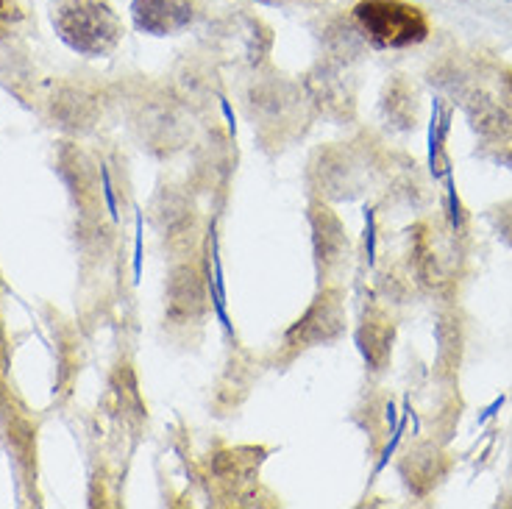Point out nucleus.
<instances>
[{"label":"nucleus","mask_w":512,"mask_h":509,"mask_svg":"<svg viewBox=\"0 0 512 509\" xmlns=\"http://www.w3.org/2000/svg\"><path fill=\"white\" fill-rule=\"evenodd\" d=\"M51 23L81 56H109L123 39V20L106 0H53Z\"/></svg>","instance_id":"1"},{"label":"nucleus","mask_w":512,"mask_h":509,"mask_svg":"<svg viewBox=\"0 0 512 509\" xmlns=\"http://www.w3.org/2000/svg\"><path fill=\"white\" fill-rule=\"evenodd\" d=\"M354 17L379 48H410L429 37V20L407 0H359Z\"/></svg>","instance_id":"2"},{"label":"nucleus","mask_w":512,"mask_h":509,"mask_svg":"<svg viewBox=\"0 0 512 509\" xmlns=\"http://www.w3.org/2000/svg\"><path fill=\"white\" fill-rule=\"evenodd\" d=\"M131 17L151 37H173L195 20V0H131Z\"/></svg>","instance_id":"3"},{"label":"nucleus","mask_w":512,"mask_h":509,"mask_svg":"<svg viewBox=\"0 0 512 509\" xmlns=\"http://www.w3.org/2000/svg\"><path fill=\"white\" fill-rule=\"evenodd\" d=\"M101 179H103V198H106V209H109V215L117 220V201H115V192H112V179H109V170H106V165H101Z\"/></svg>","instance_id":"4"},{"label":"nucleus","mask_w":512,"mask_h":509,"mask_svg":"<svg viewBox=\"0 0 512 509\" xmlns=\"http://www.w3.org/2000/svg\"><path fill=\"white\" fill-rule=\"evenodd\" d=\"M142 276V215H137V237H134V281Z\"/></svg>","instance_id":"5"},{"label":"nucleus","mask_w":512,"mask_h":509,"mask_svg":"<svg viewBox=\"0 0 512 509\" xmlns=\"http://www.w3.org/2000/svg\"><path fill=\"white\" fill-rule=\"evenodd\" d=\"M365 245H368V262H373V256H376V226H373V212L368 209L365 212Z\"/></svg>","instance_id":"6"},{"label":"nucleus","mask_w":512,"mask_h":509,"mask_svg":"<svg viewBox=\"0 0 512 509\" xmlns=\"http://www.w3.org/2000/svg\"><path fill=\"white\" fill-rule=\"evenodd\" d=\"M220 109H223V117H226V123H229L231 131H237V123H234V112H231L229 101H220Z\"/></svg>","instance_id":"7"}]
</instances>
